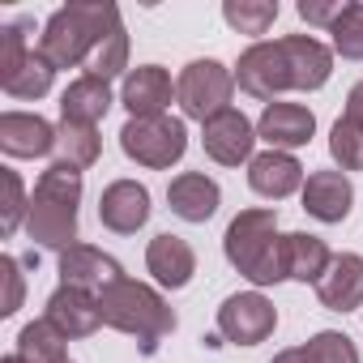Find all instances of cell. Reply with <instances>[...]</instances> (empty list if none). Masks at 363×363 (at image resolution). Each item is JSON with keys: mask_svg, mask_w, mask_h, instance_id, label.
<instances>
[{"mask_svg": "<svg viewBox=\"0 0 363 363\" xmlns=\"http://www.w3.org/2000/svg\"><path fill=\"white\" fill-rule=\"evenodd\" d=\"M120 26L124 22L111 0H73L43 22L39 52L52 60V69H82L99 52V43Z\"/></svg>", "mask_w": 363, "mask_h": 363, "instance_id": "1", "label": "cell"}, {"mask_svg": "<svg viewBox=\"0 0 363 363\" xmlns=\"http://www.w3.org/2000/svg\"><path fill=\"white\" fill-rule=\"evenodd\" d=\"M223 252L252 286L286 282V235H278V210L269 206L240 210L223 235Z\"/></svg>", "mask_w": 363, "mask_h": 363, "instance_id": "2", "label": "cell"}, {"mask_svg": "<svg viewBox=\"0 0 363 363\" xmlns=\"http://www.w3.org/2000/svg\"><path fill=\"white\" fill-rule=\"evenodd\" d=\"M77 206H82V171L52 162L30 193V214H26V235L39 248H73L77 244Z\"/></svg>", "mask_w": 363, "mask_h": 363, "instance_id": "3", "label": "cell"}, {"mask_svg": "<svg viewBox=\"0 0 363 363\" xmlns=\"http://www.w3.org/2000/svg\"><path fill=\"white\" fill-rule=\"evenodd\" d=\"M99 312H103V325L128 333V337L141 346V354H154V350L162 346V337L175 333V312H171V303H167L154 286H145V282H137V278L111 282V286L99 295Z\"/></svg>", "mask_w": 363, "mask_h": 363, "instance_id": "4", "label": "cell"}, {"mask_svg": "<svg viewBox=\"0 0 363 363\" xmlns=\"http://www.w3.org/2000/svg\"><path fill=\"white\" fill-rule=\"evenodd\" d=\"M120 150L137 167L167 171V167H175L179 158H184L189 128H184V120H175V116H141V120L128 116L124 128H120Z\"/></svg>", "mask_w": 363, "mask_h": 363, "instance_id": "5", "label": "cell"}, {"mask_svg": "<svg viewBox=\"0 0 363 363\" xmlns=\"http://www.w3.org/2000/svg\"><path fill=\"white\" fill-rule=\"evenodd\" d=\"M235 94V73L223 60H193L184 65V73L175 77V103L189 120H214L231 107Z\"/></svg>", "mask_w": 363, "mask_h": 363, "instance_id": "6", "label": "cell"}, {"mask_svg": "<svg viewBox=\"0 0 363 363\" xmlns=\"http://www.w3.org/2000/svg\"><path fill=\"white\" fill-rule=\"evenodd\" d=\"M278 329V308L261 291H235L218 308V333L235 346H257Z\"/></svg>", "mask_w": 363, "mask_h": 363, "instance_id": "7", "label": "cell"}, {"mask_svg": "<svg viewBox=\"0 0 363 363\" xmlns=\"http://www.w3.org/2000/svg\"><path fill=\"white\" fill-rule=\"evenodd\" d=\"M235 86L261 103H278V94L291 90V69H286V56H282V43L274 39H261L252 43L240 65H235Z\"/></svg>", "mask_w": 363, "mask_h": 363, "instance_id": "8", "label": "cell"}, {"mask_svg": "<svg viewBox=\"0 0 363 363\" xmlns=\"http://www.w3.org/2000/svg\"><path fill=\"white\" fill-rule=\"evenodd\" d=\"M201 145L214 162L223 167H240V162H252V145H257V124L240 111V107H227L223 116L206 120L201 124Z\"/></svg>", "mask_w": 363, "mask_h": 363, "instance_id": "9", "label": "cell"}, {"mask_svg": "<svg viewBox=\"0 0 363 363\" xmlns=\"http://www.w3.org/2000/svg\"><path fill=\"white\" fill-rule=\"evenodd\" d=\"M120 278H124L120 261L107 257L94 244H73V248L60 252V286H77V291H90V295H103Z\"/></svg>", "mask_w": 363, "mask_h": 363, "instance_id": "10", "label": "cell"}, {"mask_svg": "<svg viewBox=\"0 0 363 363\" xmlns=\"http://www.w3.org/2000/svg\"><path fill=\"white\" fill-rule=\"evenodd\" d=\"M99 223L116 235H137L150 223V189L137 179H116L99 197Z\"/></svg>", "mask_w": 363, "mask_h": 363, "instance_id": "11", "label": "cell"}, {"mask_svg": "<svg viewBox=\"0 0 363 363\" xmlns=\"http://www.w3.org/2000/svg\"><path fill=\"white\" fill-rule=\"evenodd\" d=\"M175 99V82L162 65H141V69H128L124 73V86H120V103L128 107L133 120L141 116H167Z\"/></svg>", "mask_w": 363, "mask_h": 363, "instance_id": "12", "label": "cell"}, {"mask_svg": "<svg viewBox=\"0 0 363 363\" xmlns=\"http://www.w3.org/2000/svg\"><path fill=\"white\" fill-rule=\"evenodd\" d=\"M248 184L265 201H286L291 193H303V162L286 150H265L248 162Z\"/></svg>", "mask_w": 363, "mask_h": 363, "instance_id": "13", "label": "cell"}, {"mask_svg": "<svg viewBox=\"0 0 363 363\" xmlns=\"http://www.w3.org/2000/svg\"><path fill=\"white\" fill-rule=\"evenodd\" d=\"M145 269L154 274L158 286H167V291H184V286L193 282V274H197V252H193L189 240H179V235L162 231V235H154L150 248H145Z\"/></svg>", "mask_w": 363, "mask_h": 363, "instance_id": "14", "label": "cell"}, {"mask_svg": "<svg viewBox=\"0 0 363 363\" xmlns=\"http://www.w3.org/2000/svg\"><path fill=\"white\" fill-rule=\"evenodd\" d=\"M303 210L316 223H346L350 206H354V184L346 179V171H312L303 179Z\"/></svg>", "mask_w": 363, "mask_h": 363, "instance_id": "15", "label": "cell"}, {"mask_svg": "<svg viewBox=\"0 0 363 363\" xmlns=\"http://www.w3.org/2000/svg\"><path fill=\"white\" fill-rule=\"evenodd\" d=\"M167 206L184 223H210L218 214V206H223V189L206 171H184V175H175L167 184Z\"/></svg>", "mask_w": 363, "mask_h": 363, "instance_id": "16", "label": "cell"}, {"mask_svg": "<svg viewBox=\"0 0 363 363\" xmlns=\"http://www.w3.org/2000/svg\"><path fill=\"white\" fill-rule=\"evenodd\" d=\"M282 56L291 69V90H320L333 77V52L312 35H282Z\"/></svg>", "mask_w": 363, "mask_h": 363, "instance_id": "17", "label": "cell"}, {"mask_svg": "<svg viewBox=\"0 0 363 363\" xmlns=\"http://www.w3.org/2000/svg\"><path fill=\"white\" fill-rule=\"evenodd\" d=\"M316 133V116L299 103H265L261 120H257V137L269 141V150H299L308 145Z\"/></svg>", "mask_w": 363, "mask_h": 363, "instance_id": "18", "label": "cell"}, {"mask_svg": "<svg viewBox=\"0 0 363 363\" xmlns=\"http://www.w3.org/2000/svg\"><path fill=\"white\" fill-rule=\"evenodd\" d=\"M0 150L9 158H43L56 154V128L35 111H5L0 116Z\"/></svg>", "mask_w": 363, "mask_h": 363, "instance_id": "19", "label": "cell"}, {"mask_svg": "<svg viewBox=\"0 0 363 363\" xmlns=\"http://www.w3.org/2000/svg\"><path fill=\"white\" fill-rule=\"evenodd\" d=\"M69 342L73 337H90L99 325H103V312H99V295L90 291H77V286H56L48 295V312H43Z\"/></svg>", "mask_w": 363, "mask_h": 363, "instance_id": "20", "label": "cell"}, {"mask_svg": "<svg viewBox=\"0 0 363 363\" xmlns=\"http://www.w3.org/2000/svg\"><path fill=\"white\" fill-rule=\"evenodd\" d=\"M316 299L329 312H354L363 308V257L359 252H337L316 282Z\"/></svg>", "mask_w": 363, "mask_h": 363, "instance_id": "21", "label": "cell"}, {"mask_svg": "<svg viewBox=\"0 0 363 363\" xmlns=\"http://www.w3.org/2000/svg\"><path fill=\"white\" fill-rule=\"evenodd\" d=\"M111 111V86L94 73H82L69 82V90L60 94V120H73V124H94Z\"/></svg>", "mask_w": 363, "mask_h": 363, "instance_id": "22", "label": "cell"}, {"mask_svg": "<svg viewBox=\"0 0 363 363\" xmlns=\"http://www.w3.org/2000/svg\"><path fill=\"white\" fill-rule=\"evenodd\" d=\"M329 261H333V252H329V244L320 235H308V231H291L286 235V278L316 286L325 278Z\"/></svg>", "mask_w": 363, "mask_h": 363, "instance_id": "23", "label": "cell"}, {"mask_svg": "<svg viewBox=\"0 0 363 363\" xmlns=\"http://www.w3.org/2000/svg\"><path fill=\"white\" fill-rule=\"evenodd\" d=\"M103 154V137L94 124H73V120H60L56 128V162L60 167H73V171H86L94 167Z\"/></svg>", "mask_w": 363, "mask_h": 363, "instance_id": "24", "label": "cell"}, {"mask_svg": "<svg viewBox=\"0 0 363 363\" xmlns=\"http://www.w3.org/2000/svg\"><path fill=\"white\" fill-rule=\"evenodd\" d=\"M65 333L48 320V316H39V320H30V325H22V333H18V359L22 363H73L69 359V350H65Z\"/></svg>", "mask_w": 363, "mask_h": 363, "instance_id": "25", "label": "cell"}, {"mask_svg": "<svg viewBox=\"0 0 363 363\" xmlns=\"http://www.w3.org/2000/svg\"><path fill=\"white\" fill-rule=\"evenodd\" d=\"M52 82H56V69H52V60L35 48L30 60H26L9 82H0V86H5V94L18 99V103H35V99H43V94L52 90Z\"/></svg>", "mask_w": 363, "mask_h": 363, "instance_id": "26", "label": "cell"}, {"mask_svg": "<svg viewBox=\"0 0 363 363\" xmlns=\"http://www.w3.org/2000/svg\"><path fill=\"white\" fill-rule=\"evenodd\" d=\"M223 22L240 35H252L261 43V35H269V26L278 22V0H227L223 5Z\"/></svg>", "mask_w": 363, "mask_h": 363, "instance_id": "27", "label": "cell"}, {"mask_svg": "<svg viewBox=\"0 0 363 363\" xmlns=\"http://www.w3.org/2000/svg\"><path fill=\"white\" fill-rule=\"evenodd\" d=\"M0 231L5 235H18V227H26V214H30V197H26V184L13 167H0Z\"/></svg>", "mask_w": 363, "mask_h": 363, "instance_id": "28", "label": "cell"}, {"mask_svg": "<svg viewBox=\"0 0 363 363\" xmlns=\"http://www.w3.org/2000/svg\"><path fill=\"white\" fill-rule=\"evenodd\" d=\"M329 35H333V52L342 60H363V0L342 5V13L333 18Z\"/></svg>", "mask_w": 363, "mask_h": 363, "instance_id": "29", "label": "cell"}, {"mask_svg": "<svg viewBox=\"0 0 363 363\" xmlns=\"http://www.w3.org/2000/svg\"><path fill=\"white\" fill-rule=\"evenodd\" d=\"M329 154H333L337 171H363V124L342 116L329 128Z\"/></svg>", "mask_w": 363, "mask_h": 363, "instance_id": "30", "label": "cell"}, {"mask_svg": "<svg viewBox=\"0 0 363 363\" xmlns=\"http://www.w3.org/2000/svg\"><path fill=\"white\" fill-rule=\"evenodd\" d=\"M124 69H128V35H124V26H120V30H111V35L99 43V52L86 60V73L111 82V77H120Z\"/></svg>", "mask_w": 363, "mask_h": 363, "instance_id": "31", "label": "cell"}, {"mask_svg": "<svg viewBox=\"0 0 363 363\" xmlns=\"http://www.w3.org/2000/svg\"><path fill=\"white\" fill-rule=\"evenodd\" d=\"M26 30H30V22H13V26H5L0 30V82H9L26 60H30V43H26Z\"/></svg>", "mask_w": 363, "mask_h": 363, "instance_id": "32", "label": "cell"}, {"mask_svg": "<svg viewBox=\"0 0 363 363\" xmlns=\"http://www.w3.org/2000/svg\"><path fill=\"white\" fill-rule=\"evenodd\" d=\"M303 346H308V354H312L316 363H359L354 342H350L346 333H337V329H320V333H312Z\"/></svg>", "mask_w": 363, "mask_h": 363, "instance_id": "33", "label": "cell"}, {"mask_svg": "<svg viewBox=\"0 0 363 363\" xmlns=\"http://www.w3.org/2000/svg\"><path fill=\"white\" fill-rule=\"evenodd\" d=\"M0 278H5V316H13L22 308V295H26V282H22V265L13 257H0Z\"/></svg>", "mask_w": 363, "mask_h": 363, "instance_id": "34", "label": "cell"}, {"mask_svg": "<svg viewBox=\"0 0 363 363\" xmlns=\"http://www.w3.org/2000/svg\"><path fill=\"white\" fill-rule=\"evenodd\" d=\"M342 13V5H320V0H299V18L308 22V26H333V18Z\"/></svg>", "mask_w": 363, "mask_h": 363, "instance_id": "35", "label": "cell"}, {"mask_svg": "<svg viewBox=\"0 0 363 363\" xmlns=\"http://www.w3.org/2000/svg\"><path fill=\"white\" fill-rule=\"evenodd\" d=\"M346 120L363 124V82H354V86H350V94H346Z\"/></svg>", "mask_w": 363, "mask_h": 363, "instance_id": "36", "label": "cell"}, {"mask_svg": "<svg viewBox=\"0 0 363 363\" xmlns=\"http://www.w3.org/2000/svg\"><path fill=\"white\" fill-rule=\"evenodd\" d=\"M269 363H316V359L308 354V346H291V350H278Z\"/></svg>", "mask_w": 363, "mask_h": 363, "instance_id": "37", "label": "cell"}, {"mask_svg": "<svg viewBox=\"0 0 363 363\" xmlns=\"http://www.w3.org/2000/svg\"><path fill=\"white\" fill-rule=\"evenodd\" d=\"M5 363H22V359H18V354H9V359H5Z\"/></svg>", "mask_w": 363, "mask_h": 363, "instance_id": "38", "label": "cell"}]
</instances>
